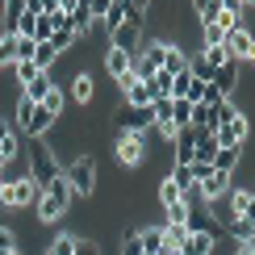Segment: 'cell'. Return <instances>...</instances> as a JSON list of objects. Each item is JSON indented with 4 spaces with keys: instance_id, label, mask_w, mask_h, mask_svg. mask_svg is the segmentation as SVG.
<instances>
[{
    "instance_id": "obj_23",
    "label": "cell",
    "mask_w": 255,
    "mask_h": 255,
    "mask_svg": "<svg viewBox=\"0 0 255 255\" xmlns=\"http://www.w3.org/2000/svg\"><path fill=\"white\" fill-rule=\"evenodd\" d=\"M226 235L235 239V247H243V243L255 239V222H251V218H235V222L226 226Z\"/></svg>"
},
{
    "instance_id": "obj_22",
    "label": "cell",
    "mask_w": 255,
    "mask_h": 255,
    "mask_svg": "<svg viewBox=\"0 0 255 255\" xmlns=\"http://www.w3.org/2000/svg\"><path fill=\"white\" fill-rule=\"evenodd\" d=\"M67 25L76 29L80 38H84V34H92V29H97V21H92V13H88V4H84V0H80V4H76V13L67 17Z\"/></svg>"
},
{
    "instance_id": "obj_27",
    "label": "cell",
    "mask_w": 255,
    "mask_h": 255,
    "mask_svg": "<svg viewBox=\"0 0 255 255\" xmlns=\"http://www.w3.org/2000/svg\"><path fill=\"white\" fill-rule=\"evenodd\" d=\"M76 42H80V34H76V29H71V25H59L55 34H50V46H55L59 55H63V50H71V46H76Z\"/></svg>"
},
{
    "instance_id": "obj_26",
    "label": "cell",
    "mask_w": 255,
    "mask_h": 255,
    "mask_svg": "<svg viewBox=\"0 0 255 255\" xmlns=\"http://www.w3.org/2000/svg\"><path fill=\"white\" fill-rule=\"evenodd\" d=\"M172 122H176V130L193 126V101H184V97H172Z\"/></svg>"
},
{
    "instance_id": "obj_14",
    "label": "cell",
    "mask_w": 255,
    "mask_h": 255,
    "mask_svg": "<svg viewBox=\"0 0 255 255\" xmlns=\"http://www.w3.org/2000/svg\"><path fill=\"white\" fill-rule=\"evenodd\" d=\"M226 205L235 209L239 218H251V222H255V188H243V184H235V188L226 193Z\"/></svg>"
},
{
    "instance_id": "obj_10",
    "label": "cell",
    "mask_w": 255,
    "mask_h": 255,
    "mask_svg": "<svg viewBox=\"0 0 255 255\" xmlns=\"http://www.w3.org/2000/svg\"><path fill=\"white\" fill-rule=\"evenodd\" d=\"M113 122H118V130H126V134H151L155 130L151 109H134V105H122Z\"/></svg>"
},
{
    "instance_id": "obj_47",
    "label": "cell",
    "mask_w": 255,
    "mask_h": 255,
    "mask_svg": "<svg viewBox=\"0 0 255 255\" xmlns=\"http://www.w3.org/2000/svg\"><path fill=\"white\" fill-rule=\"evenodd\" d=\"M243 4H247V8H251V4H255V0H243Z\"/></svg>"
},
{
    "instance_id": "obj_28",
    "label": "cell",
    "mask_w": 255,
    "mask_h": 255,
    "mask_svg": "<svg viewBox=\"0 0 255 255\" xmlns=\"http://www.w3.org/2000/svg\"><path fill=\"white\" fill-rule=\"evenodd\" d=\"M76 247H80V235H71V230H67V235H59L46 247V255H76Z\"/></svg>"
},
{
    "instance_id": "obj_40",
    "label": "cell",
    "mask_w": 255,
    "mask_h": 255,
    "mask_svg": "<svg viewBox=\"0 0 255 255\" xmlns=\"http://www.w3.org/2000/svg\"><path fill=\"white\" fill-rule=\"evenodd\" d=\"M84 4H88L92 21H97V25H101V17H105V13H109V8H113V0H84Z\"/></svg>"
},
{
    "instance_id": "obj_5",
    "label": "cell",
    "mask_w": 255,
    "mask_h": 255,
    "mask_svg": "<svg viewBox=\"0 0 255 255\" xmlns=\"http://www.w3.org/2000/svg\"><path fill=\"white\" fill-rule=\"evenodd\" d=\"M38 197H42V188L34 184V180H29V176H17V180H8V184H4L0 205H8V209H34Z\"/></svg>"
},
{
    "instance_id": "obj_39",
    "label": "cell",
    "mask_w": 255,
    "mask_h": 255,
    "mask_svg": "<svg viewBox=\"0 0 255 255\" xmlns=\"http://www.w3.org/2000/svg\"><path fill=\"white\" fill-rule=\"evenodd\" d=\"M184 218H188V205H184V201L167 205V226H184Z\"/></svg>"
},
{
    "instance_id": "obj_48",
    "label": "cell",
    "mask_w": 255,
    "mask_h": 255,
    "mask_svg": "<svg viewBox=\"0 0 255 255\" xmlns=\"http://www.w3.org/2000/svg\"><path fill=\"white\" fill-rule=\"evenodd\" d=\"M42 255H46V251H42Z\"/></svg>"
},
{
    "instance_id": "obj_44",
    "label": "cell",
    "mask_w": 255,
    "mask_h": 255,
    "mask_svg": "<svg viewBox=\"0 0 255 255\" xmlns=\"http://www.w3.org/2000/svg\"><path fill=\"white\" fill-rule=\"evenodd\" d=\"M13 138H17V130H13V126H8L4 118H0V146H4V142H13Z\"/></svg>"
},
{
    "instance_id": "obj_4",
    "label": "cell",
    "mask_w": 255,
    "mask_h": 255,
    "mask_svg": "<svg viewBox=\"0 0 255 255\" xmlns=\"http://www.w3.org/2000/svg\"><path fill=\"white\" fill-rule=\"evenodd\" d=\"M63 176H67V184H71V197H92L97 193V159L92 155L71 159V163L63 167Z\"/></svg>"
},
{
    "instance_id": "obj_19",
    "label": "cell",
    "mask_w": 255,
    "mask_h": 255,
    "mask_svg": "<svg viewBox=\"0 0 255 255\" xmlns=\"http://www.w3.org/2000/svg\"><path fill=\"white\" fill-rule=\"evenodd\" d=\"M138 243L146 255H163V226H138Z\"/></svg>"
},
{
    "instance_id": "obj_8",
    "label": "cell",
    "mask_w": 255,
    "mask_h": 255,
    "mask_svg": "<svg viewBox=\"0 0 255 255\" xmlns=\"http://www.w3.org/2000/svg\"><path fill=\"white\" fill-rule=\"evenodd\" d=\"M247 134H251V122H247V113H243V109L235 113V118H226V122L214 130L218 146H243V142H247Z\"/></svg>"
},
{
    "instance_id": "obj_37",
    "label": "cell",
    "mask_w": 255,
    "mask_h": 255,
    "mask_svg": "<svg viewBox=\"0 0 255 255\" xmlns=\"http://www.w3.org/2000/svg\"><path fill=\"white\" fill-rule=\"evenodd\" d=\"M34 50H38V42H34V38L17 34V63H29V59H34Z\"/></svg>"
},
{
    "instance_id": "obj_34",
    "label": "cell",
    "mask_w": 255,
    "mask_h": 255,
    "mask_svg": "<svg viewBox=\"0 0 255 255\" xmlns=\"http://www.w3.org/2000/svg\"><path fill=\"white\" fill-rule=\"evenodd\" d=\"M159 201H163V209H167V205H176V201H180V188L172 184V176H163V180H159Z\"/></svg>"
},
{
    "instance_id": "obj_12",
    "label": "cell",
    "mask_w": 255,
    "mask_h": 255,
    "mask_svg": "<svg viewBox=\"0 0 255 255\" xmlns=\"http://www.w3.org/2000/svg\"><path fill=\"white\" fill-rule=\"evenodd\" d=\"M122 84V92H126V105H134V109H151V88H146V80H138L134 76V71H130V76H126V80H118Z\"/></svg>"
},
{
    "instance_id": "obj_43",
    "label": "cell",
    "mask_w": 255,
    "mask_h": 255,
    "mask_svg": "<svg viewBox=\"0 0 255 255\" xmlns=\"http://www.w3.org/2000/svg\"><path fill=\"white\" fill-rule=\"evenodd\" d=\"M76 255H101V247H97L92 239H84V235H80V247H76Z\"/></svg>"
},
{
    "instance_id": "obj_20",
    "label": "cell",
    "mask_w": 255,
    "mask_h": 255,
    "mask_svg": "<svg viewBox=\"0 0 255 255\" xmlns=\"http://www.w3.org/2000/svg\"><path fill=\"white\" fill-rule=\"evenodd\" d=\"M214 243L218 239H209V235H188L184 243H180L176 255H214Z\"/></svg>"
},
{
    "instance_id": "obj_2",
    "label": "cell",
    "mask_w": 255,
    "mask_h": 255,
    "mask_svg": "<svg viewBox=\"0 0 255 255\" xmlns=\"http://www.w3.org/2000/svg\"><path fill=\"white\" fill-rule=\"evenodd\" d=\"M71 184H67V176H59L55 184H46L42 188V197H38V222H59V218H67L71 214Z\"/></svg>"
},
{
    "instance_id": "obj_30",
    "label": "cell",
    "mask_w": 255,
    "mask_h": 255,
    "mask_svg": "<svg viewBox=\"0 0 255 255\" xmlns=\"http://www.w3.org/2000/svg\"><path fill=\"white\" fill-rule=\"evenodd\" d=\"M122 21H126V0H113V8L101 17V29H105V34H113V29H118Z\"/></svg>"
},
{
    "instance_id": "obj_38",
    "label": "cell",
    "mask_w": 255,
    "mask_h": 255,
    "mask_svg": "<svg viewBox=\"0 0 255 255\" xmlns=\"http://www.w3.org/2000/svg\"><path fill=\"white\" fill-rule=\"evenodd\" d=\"M201 55H205V63H209V67H214V71H218V67H222V63H226V59H230V50H226V46H205V50H201Z\"/></svg>"
},
{
    "instance_id": "obj_3",
    "label": "cell",
    "mask_w": 255,
    "mask_h": 255,
    "mask_svg": "<svg viewBox=\"0 0 255 255\" xmlns=\"http://www.w3.org/2000/svg\"><path fill=\"white\" fill-rule=\"evenodd\" d=\"M50 126H55V118H50L42 105L25 101V97L17 101V109H13V130H17V134H25V138H46Z\"/></svg>"
},
{
    "instance_id": "obj_49",
    "label": "cell",
    "mask_w": 255,
    "mask_h": 255,
    "mask_svg": "<svg viewBox=\"0 0 255 255\" xmlns=\"http://www.w3.org/2000/svg\"><path fill=\"white\" fill-rule=\"evenodd\" d=\"M17 255H21V251H17Z\"/></svg>"
},
{
    "instance_id": "obj_1",
    "label": "cell",
    "mask_w": 255,
    "mask_h": 255,
    "mask_svg": "<svg viewBox=\"0 0 255 255\" xmlns=\"http://www.w3.org/2000/svg\"><path fill=\"white\" fill-rule=\"evenodd\" d=\"M25 176L34 180L38 188L55 184V180L63 176V163H59V155H55V146H50V142H42V138H34V142H29V159H25Z\"/></svg>"
},
{
    "instance_id": "obj_29",
    "label": "cell",
    "mask_w": 255,
    "mask_h": 255,
    "mask_svg": "<svg viewBox=\"0 0 255 255\" xmlns=\"http://www.w3.org/2000/svg\"><path fill=\"white\" fill-rule=\"evenodd\" d=\"M146 88H151V97H155V101H159V97H172V76H167V71L159 67L155 76L146 80Z\"/></svg>"
},
{
    "instance_id": "obj_15",
    "label": "cell",
    "mask_w": 255,
    "mask_h": 255,
    "mask_svg": "<svg viewBox=\"0 0 255 255\" xmlns=\"http://www.w3.org/2000/svg\"><path fill=\"white\" fill-rule=\"evenodd\" d=\"M134 71V55H126V50H105V76L109 80H126Z\"/></svg>"
},
{
    "instance_id": "obj_11",
    "label": "cell",
    "mask_w": 255,
    "mask_h": 255,
    "mask_svg": "<svg viewBox=\"0 0 255 255\" xmlns=\"http://www.w3.org/2000/svg\"><path fill=\"white\" fill-rule=\"evenodd\" d=\"M230 188H235V180L222 176V172H209V176H201V180H197V193H201V201H205V205L222 201V197L230 193Z\"/></svg>"
},
{
    "instance_id": "obj_18",
    "label": "cell",
    "mask_w": 255,
    "mask_h": 255,
    "mask_svg": "<svg viewBox=\"0 0 255 255\" xmlns=\"http://www.w3.org/2000/svg\"><path fill=\"white\" fill-rule=\"evenodd\" d=\"M239 151H243V146H222V151L214 155V172H222V176L235 180V176H239Z\"/></svg>"
},
{
    "instance_id": "obj_46",
    "label": "cell",
    "mask_w": 255,
    "mask_h": 255,
    "mask_svg": "<svg viewBox=\"0 0 255 255\" xmlns=\"http://www.w3.org/2000/svg\"><path fill=\"white\" fill-rule=\"evenodd\" d=\"M235 255H255V251L247 247V243H243V247H235Z\"/></svg>"
},
{
    "instance_id": "obj_7",
    "label": "cell",
    "mask_w": 255,
    "mask_h": 255,
    "mask_svg": "<svg viewBox=\"0 0 255 255\" xmlns=\"http://www.w3.org/2000/svg\"><path fill=\"white\" fill-rule=\"evenodd\" d=\"M142 38H146V21H122V25L109 34V46L126 50V55H138V42Z\"/></svg>"
},
{
    "instance_id": "obj_24",
    "label": "cell",
    "mask_w": 255,
    "mask_h": 255,
    "mask_svg": "<svg viewBox=\"0 0 255 255\" xmlns=\"http://www.w3.org/2000/svg\"><path fill=\"white\" fill-rule=\"evenodd\" d=\"M205 46H226V29L218 21H201V50Z\"/></svg>"
},
{
    "instance_id": "obj_31",
    "label": "cell",
    "mask_w": 255,
    "mask_h": 255,
    "mask_svg": "<svg viewBox=\"0 0 255 255\" xmlns=\"http://www.w3.org/2000/svg\"><path fill=\"white\" fill-rule=\"evenodd\" d=\"M17 63V34H0V67Z\"/></svg>"
},
{
    "instance_id": "obj_13",
    "label": "cell",
    "mask_w": 255,
    "mask_h": 255,
    "mask_svg": "<svg viewBox=\"0 0 255 255\" xmlns=\"http://www.w3.org/2000/svg\"><path fill=\"white\" fill-rule=\"evenodd\" d=\"M209 84H214V88L222 92V97H235V92H239V63L235 59H226V63H222V67L214 71V80H209Z\"/></svg>"
},
{
    "instance_id": "obj_33",
    "label": "cell",
    "mask_w": 255,
    "mask_h": 255,
    "mask_svg": "<svg viewBox=\"0 0 255 255\" xmlns=\"http://www.w3.org/2000/svg\"><path fill=\"white\" fill-rule=\"evenodd\" d=\"M13 76H17L21 88H25L29 80H38V63H34V59H29V63H13Z\"/></svg>"
},
{
    "instance_id": "obj_32",
    "label": "cell",
    "mask_w": 255,
    "mask_h": 255,
    "mask_svg": "<svg viewBox=\"0 0 255 255\" xmlns=\"http://www.w3.org/2000/svg\"><path fill=\"white\" fill-rule=\"evenodd\" d=\"M55 59H59V50L50 46V42H38V50H34V63H38V71H50V67H55Z\"/></svg>"
},
{
    "instance_id": "obj_35",
    "label": "cell",
    "mask_w": 255,
    "mask_h": 255,
    "mask_svg": "<svg viewBox=\"0 0 255 255\" xmlns=\"http://www.w3.org/2000/svg\"><path fill=\"white\" fill-rule=\"evenodd\" d=\"M118 255H146L142 243H138V230H126V235H122V251Z\"/></svg>"
},
{
    "instance_id": "obj_42",
    "label": "cell",
    "mask_w": 255,
    "mask_h": 255,
    "mask_svg": "<svg viewBox=\"0 0 255 255\" xmlns=\"http://www.w3.org/2000/svg\"><path fill=\"white\" fill-rule=\"evenodd\" d=\"M0 251H17V230L0 226Z\"/></svg>"
},
{
    "instance_id": "obj_45",
    "label": "cell",
    "mask_w": 255,
    "mask_h": 255,
    "mask_svg": "<svg viewBox=\"0 0 255 255\" xmlns=\"http://www.w3.org/2000/svg\"><path fill=\"white\" fill-rule=\"evenodd\" d=\"M130 4H134V8H142V13H146V8H151V0H130Z\"/></svg>"
},
{
    "instance_id": "obj_25",
    "label": "cell",
    "mask_w": 255,
    "mask_h": 255,
    "mask_svg": "<svg viewBox=\"0 0 255 255\" xmlns=\"http://www.w3.org/2000/svg\"><path fill=\"white\" fill-rule=\"evenodd\" d=\"M42 109H46V113H50V118H55V122H59V118H63V109H67V92H63V88H59V84H55V88H50V92H46V101H42Z\"/></svg>"
},
{
    "instance_id": "obj_17",
    "label": "cell",
    "mask_w": 255,
    "mask_h": 255,
    "mask_svg": "<svg viewBox=\"0 0 255 255\" xmlns=\"http://www.w3.org/2000/svg\"><path fill=\"white\" fill-rule=\"evenodd\" d=\"M50 88H55V80H50V71H38V80H29L25 88H21V97H25V101H34V105H42V101H46V92H50Z\"/></svg>"
},
{
    "instance_id": "obj_9",
    "label": "cell",
    "mask_w": 255,
    "mask_h": 255,
    "mask_svg": "<svg viewBox=\"0 0 255 255\" xmlns=\"http://www.w3.org/2000/svg\"><path fill=\"white\" fill-rule=\"evenodd\" d=\"M226 50H230V59H235L239 67H243V63H255V34L247 29V21L226 34Z\"/></svg>"
},
{
    "instance_id": "obj_16",
    "label": "cell",
    "mask_w": 255,
    "mask_h": 255,
    "mask_svg": "<svg viewBox=\"0 0 255 255\" xmlns=\"http://www.w3.org/2000/svg\"><path fill=\"white\" fill-rule=\"evenodd\" d=\"M97 97V80H92V71H80L76 80H71V101L76 105H92Z\"/></svg>"
},
{
    "instance_id": "obj_6",
    "label": "cell",
    "mask_w": 255,
    "mask_h": 255,
    "mask_svg": "<svg viewBox=\"0 0 255 255\" xmlns=\"http://www.w3.org/2000/svg\"><path fill=\"white\" fill-rule=\"evenodd\" d=\"M118 163L122 167H142L146 163V134L118 130Z\"/></svg>"
},
{
    "instance_id": "obj_21",
    "label": "cell",
    "mask_w": 255,
    "mask_h": 255,
    "mask_svg": "<svg viewBox=\"0 0 255 255\" xmlns=\"http://www.w3.org/2000/svg\"><path fill=\"white\" fill-rule=\"evenodd\" d=\"M163 71L167 76H180V71H188V55L176 46V42H167V55H163Z\"/></svg>"
},
{
    "instance_id": "obj_41",
    "label": "cell",
    "mask_w": 255,
    "mask_h": 255,
    "mask_svg": "<svg viewBox=\"0 0 255 255\" xmlns=\"http://www.w3.org/2000/svg\"><path fill=\"white\" fill-rule=\"evenodd\" d=\"M218 8L222 13H235V17H247V4L243 0H218Z\"/></svg>"
},
{
    "instance_id": "obj_36",
    "label": "cell",
    "mask_w": 255,
    "mask_h": 255,
    "mask_svg": "<svg viewBox=\"0 0 255 255\" xmlns=\"http://www.w3.org/2000/svg\"><path fill=\"white\" fill-rule=\"evenodd\" d=\"M193 13H197L201 21H214L222 8H218V0H193Z\"/></svg>"
}]
</instances>
